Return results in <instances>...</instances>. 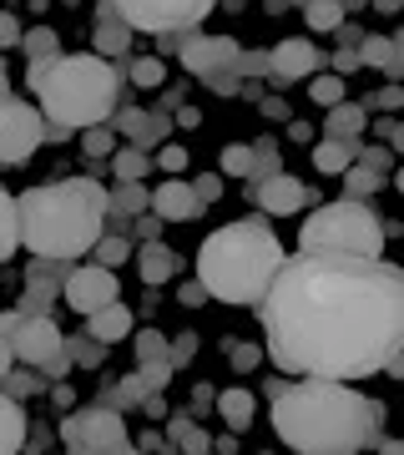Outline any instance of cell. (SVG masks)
I'll return each instance as SVG.
<instances>
[{
  "instance_id": "obj_1",
  "label": "cell",
  "mask_w": 404,
  "mask_h": 455,
  "mask_svg": "<svg viewBox=\"0 0 404 455\" xmlns=\"http://www.w3.org/2000/svg\"><path fill=\"white\" fill-rule=\"evenodd\" d=\"M258 319L283 374L364 379L404 349V268L389 259L283 253Z\"/></svg>"
},
{
  "instance_id": "obj_2",
  "label": "cell",
  "mask_w": 404,
  "mask_h": 455,
  "mask_svg": "<svg viewBox=\"0 0 404 455\" xmlns=\"http://www.w3.org/2000/svg\"><path fill=\"white\" fill-rule=\"evenodd\" d=\"M268 420L293 455H359L379 440L384 405L349 390V379L298 374L293 385H273Z\"/></svg>"
},
{
  "instance_id": "obj_3",
  "label": "cell",
  "mask_w": 404,
  "mask_h": 455,
  "mask_svg": "<svg viewBox=\"0 0 404 455\" xmlns=\"http://www.w3.org/2000/svg\"><path fill=\"white\" fill-rule=\"evenodd\" d=\"M16 233L36 259H81L107 233V188L91 178L31 188L16 197Z\"/></svg>"
},
{
  "instance_id": "obj_4",
  "label": "cell",
  "mask_w": 404,
  "mask_h": 455,
  "mask_svg": "<svg viewBox=\"0 0 404 455\" xmlns=\"http://www.w3.org/2000/svg\"><path fill=\"white\" fill-rule=\"evenodd\" d=\"M283 243L263 218H238V223L212 228L197 248V283L218 304H258L263 289L273 283Z\"/></svg>"
},
{
  "instance_id": "obj_5",
  "label": "cell",
  "mask_w": 404,
  "mask_h": 455,
  "mask_svg": "<svg viewBox=\"0 0 404 455\" xmlns=\"http://www.w3.org/2000/svg\"><path fill=\"white\" fill-rule=\"evenodd\" d=\"M31 92L41 97L36 112L46 116L51 127L86 132L107 127V116L116 112V66L101 61L97 51H76V56H51V61H31L26 71Z\"/></svg>"
},
{
  "instance_id": "obj_6",
  "label": "cell",
  "mask_w": 404,
  "mask_h": 455,
  "mask_svg": "<svg viewBox=\"0 0 404 455\" xmlns=\"http://www.w3.org/2000/svg\"><path fill=\"white\" fill-rule=\"evenodd\" d=\"M389 243V223L369 203L339 197L323 203L304 218L298 228V253H329V259H384Z\"/></svg>"
},
{
  "instance_id": "obj_7",
  "label": "cell",
  "mask_w": 404,
  "mask_h": 455,
  "mask_svg": "<svg viewBox=\"0 0 404 455\" xmlns=\"http://www.w3.org/2000/svg\"><path fill=\"white\" fill-rule=\"evenodd\" d=\"M61 440H66L71 455H142L127 435L122 410H107V405L71 410V415L61 420Z\"/></svg>"
},
{
  "instance_id": "obj_8",
  "label": "cell",
  "mask_w": 404,
  "mask_h": 455,
  "mask_svg": "<svg viewBox=\"0 0 404 455\" xmlns=\"http://www.w3.org/2000/svg\"><path fill=\"white\" fill-rule=\"evenodd\" d=\"M218 0H112V11L122 16L127 31H147V36H167L178 31L187 36L193 26L212 16Z\"/></svg>"
},
{
  "instance_id": "obj_9",
  "label": "cell",
  "mask_w": 404,
  "mask_h": 455,
  "mask_svg": "<svg viewBox=\"0 0 404 455\" xmlns=\"http://www.w3.org/2000/svg\"><path fill=\"white\" fill-rule=\"evenodd\" d=\"M46 142V116L36 112L31 101L0 97V167L31 163V152Z\"/></svg>"
},
{
  "instance_id": "obj_10",
  "label": "cell",
  "mask_w": 404,
  "mask_h": 455,
  "mask_svg": "<svg viewBox=\"0 0 404 455\" xmlns=\"http://www.w3.org/2000/svg\"><path fill=\"white\" fill-rule=\"evenodd\" d=\"M5 344H11L16 364H26V370H46L51 359L66 349V334L56 329V319H51V314H20L16 329L5 334Z\"/></svg>"
},
{
  "instance_id": "obj_11",
  "label": "cell",
  "mask_w": 404,
  "mask_h": 455,
  "mask_svg": "<svg viewBox=\"0 0 404 455\" xmlns=\"http://www.w3.org/2000/svg\"><path fill=\"white\" fill-rule=\"evenodd\" d=\"M61 299L76 314H97V309H107V304L122 299V283H116L112 268H101V263H81V268H66Z\"/></svg>"
},
{
  "instance_id": "obj_12",
  "label": "cell",
  "mask_w": 404,
  "mask_h": 455,
  "mask_svg": "<svg viewBox=\"0 0 404 455\" xmlns=\"http://www.w3.org/2000/svg\"><path fill=\"white\" fill-rule=\"evenodd\" d=\"M182 66L193 71V76H223V71H238V56L242 46L233 41V36H182V46H178Z\"/></svg>"
},
{
  "instance_id": "obj_13",
  "label": "cell",
  "mask_w": 404,
  "mask_h": 455,
  "mask_svg": "<svg viewBox=\"0 0 404 455\" xmlns=\"http://www.w3.org/2000/svg\"><path fill=\"white\" fill-rule=\"evenodd\" d=\"M323 66V56H319V46L313 41H278L273 51H268V76L273 82H308L313 71Z\"/></svg>"
},
{
  "instance_id": "obj_14",
  "label": "cell",
  "mask_w": 404,
  "mask_h": 455,
  "mask_svg": "<svg viewBox=\"0 0 404 455\" xmlns=\"http://www.w3.org/2000/svg\"><path fill=\"white\" fill-rule=\"evenodd\" d=\"M147 212H157V218H167V223H187V218H197L193 182L187 178H162L157 193H147Z\"/></svg>"
},
{
  "instance_id": "obj_15",
  "label": "cell",
  "mask_w": 404,
  "mask_h": 455,
  "mask_svg": "<svg viewBox=\"0 0 404 455\" xmlns=\"http://www.w3.org/2000/svg\"><path fill=\"white\" fill-rule=\"evenodd\" d=\"M258 203L263 212H273V218H289V212H298L308 203V188L293 172H273V178L258 182Z\"/></svg>"
},
{
  "instance_id": "obj_16",
  "label": "cell",
  "mask_w": 404,
  "mask_h": 455,
  "mask_svg": "<svg viewBox=\"0 0 404 455\" xmlns=\"http://www.w3.org/2000/svg\"><path fill=\"white\" fill-rule=\"evenodd\" d=\"M354 51H359V66L384 71L389 82H400L404 76V36H394V41H389V36H364Z\"/></svg>"
},
{
  "instance_id": "obj_17",
  "label": "cell",
  "mask_w": 404,
  "mask_h": 455,
  "mask_svg": "<svg viewBox=\"0 0 404 455\" xmlns=\"http://www.w3.org/2000/svg\"><path fill=\"white\" fill-rule=\"evenodd\" d=\"M86 334H91V339H101V344H122L131 334V309L116 299V304H107V309L86 314Z\"/></svg>"
},
{
  "instance_id": "obj_18",
  "label": "cell",
  "mask_w": 404,
  "mask_h": 455,
  "mask_svg": "<svg viewBox=\"0 0 404 455\" xmlns=\"http://www.w3.org/2000/svg\"><path fill=\"white\" fill-rule=\"evenodd\" d=\"M329 137H344V142H359L364 137V127H369V112H364V101H339V107H329Z\"/></svg>"
},
{
  "instance_id": "obj_19",
  "label": "cell",
  "mask_w": 404,
  "mask_h": 455,
  "mask_svg": "<svg viewBox=\"0 0 404 455\" xmlns=\"http://www.w3.org/2000/svg\"><path fill=\"white\" fill-rule=\"evenodd\" d=\"M20 445H26V410L20 400L0 395V455H20Z\"/></svg>"
},
{
  "instance_id": "obj_20",
  "label": "cell",
  "mask_w": 404,
  "mask_h": 455,
  "mask_svg": "<svg viewBox=\"0 0 404 455\" xmlns=\"http://www.w3.org/2000/svg\"><path fill=\"white\" fill-rule=\"evenodd\" d=\"M61 263L56 259H36L31 263V293H26V309H46V299L61 289Z\"/></svg>"
},
{
  "instance_id": "obj_21",
  "label": "cell",
  "mask_w": 404,
  "mask_h": 455,
  "mask_svg": "<svg viewBox=\"0 0 404 455\" xmlns=\"http://www.w3.org/2000/svg\"><path fill=\"white\" fill-rule=\"evenodd\" d=\"M218 415H223L227 430H248L253 415H258V400H253V390H223L218 395Z\"/></svg>"
},
{
  "instance_id": "obj_22",
  "label": "cell",
  "mask_w": 404,
  "mask_h": 455,
  "mask_svg": "<svg viewBox=\"0 0 404 455\" xmlns=\"http://www.w3.org/2000/svg\"><path fill=\"white\" fill-rule=\"evenodd\" d=\"M137 268H142L147 283H167V278L178 274V253H172V248H162L157 238H152V243L137 253Z\"/></svg>"
},
{
  "instance_id": "obj_23",
  "label": "cell",
  "mask_w": 404,
  "mask_h": 455,
  "mask_svg": "<svg viewBox=\"0 0 404 455\" xmlns=\"http://www.w3.org/2000/svg\"><path fill=\"white\" fill-rule=\"evenodd\" d=\"M364 142V137H359ZM359 142H344V137H323L319 147H313V167L319 172H344V167H354V147Z\"/></svg>"
},
{
  "instance_id": "obj_24",
  "label": "cell",
  "mask_w": 404,
  "mask_h": 455,
  "mask_svg": "<svg viewBox=\"0 0 404 455\" xmlns=\"http://www.w3.org/2000/svg\"><path fill=\"white\" fill-rule=\"evenodd\" d=\"M304 26L319 36H334L344 26V5L339 0H304Z\"/></svg>"
},
{
  "instance_id": "obj_25",
  "label": "cell",
  "mask_w": 404,
  "mask_h": 455,
  "mask_svg": "<svg viewBox=\"0 0 404 455\" xmlns=\"http://www.w3.org/2000/svg\"><path fill=\"white\" fill-rule=\"evenodd\" d=\"M137 212H147V188L116 182L112 193H107V218H137Z\"/></svg>"
},
{
  "instance_id": "obj_26",
  "label": "cell",
  "mask_w": 404,
  "mask_h": 455,
  "mask_svg": "<svg viewBox=\"0 0 404 455\" xmlns=\"http://www.w3.org/2000/svg\"><path fill=\"white\" fill-rule=\"evenodd\" d=\"M384 172H374V167H364V163H354V167H344V193L354 197V203H369L379 188H384Z\"/></svg>"
},
{
  "instance_id": "obj_27",
  "label": "cell",
  "mask_w": 404,
  "mask_h": 455,
  "mask_svg": "<svg viewBox=\"0 0 404 455\" xmlns=\"http://www.w3.org/2000/svg\"><path fill=\"white\" fill-rule=\"evenodd\" d=\"M112 167H116V182H142L147 172H152V157H147L142 147H116L112 152Z\"/></svg>"
},
{
  "instance_id": "obj_28",
  "label": "cell",
  "mask_w": 404,
  "mask_h": 455,
  "mask_svg": "<svg viewBox=\"0 0 404 455\" xmlns=\"http://www.w3.org/2000/svg\"><path fill=\"white\" fill-rule=\"evenodd\" d=\"M20 248V233H16V197L0 188V263L11 259Z\"/></svg>"
},
{
  "instance_id": "obj_29",
  "label": "cell",
  "mask_w": 404,
  "mask_h": 455,
  "mask_svg": "<svg viewBox=\"0 0 404 455\" xmlns=\"http://www.w3.org/2000/svg\"><path fill=\"white\" fill-rule=\"evenodd\" d=\"M66 359L81 364V370H97L101 359H107V344L91 339V334H76V339H66Z\"/></svg>"
},
{
  "instance_id": "obj_30",
  "label": "cell",
  "mask_w": 404,
  "mask_h": 455,
  "mask_svg": "<svg viewBox=\"0 0 404 455\" xmlns=\"http://www.w3.org/2000/svg\"><path fill=\"white\" fill-rule=\"evenodd\" d=\"M167 435L178 440V445H182L187 455H208V445H212L208 430H197V425L187 420V415H172V430H167Z\"/></svg>"
},
{
  "instance_id": "obj_31",
  "label": "cell",
  "mask_w": 404,
  "mask_h": 455,
  "mask_svg": "<svg viewBox=\"0 0 404 455\" xmlns=\"http://www.w3.org/2000/svg\"><path fill=\"white\" fill-rule=\"evenodd\" d=\"M147 390H142V379L131 374V379H122V385H107V395H101V405L107 410H131V405H142Z\"/></svg>"
},
{
  "instance_id": "obj_32",
  "label": "cell",
  "mask_w": 404,
  "mask_h": 455,
  "mask_svg": "<svg viewBox=\"0 0 404 455\" xmlns=\"http://www.w3.org/2000/svg\"><path fill=\"white\" fill-rule=\"evenodd\" d=\"M20 46H26V56H31V61H51V56H61V46H56V31H51V26L20 31Z\"/></svg>"
},
{
  "instance_id": "obj_33",
  "label": "cell",
  "mask_w": 404,
  "mask_h": 455,
  "mask_svg": "<svg viewBox=\"0 0 404 455\" xmlns=\"http://www.w3.org/2000/svg\"><path fill=\"white\" fill-rule=\"evenodd\" d=\"M91 253H97L101 268H116V263H127V259H131V243L122 238V233H101L97 243H91Z\"/></svg>"
},
{
  "instance_id": "obj_34",
  "label": "cell",
  "mask_w": 404,
  "mask_h": 455,
  "mask_svg": "<svg viewBox=\"0 0 404 455\" xmlns=\"http://www.w3.org/2000/svg\"><path fill=\"white\" fill-rule=\"evenodd\" d=\"M127 46H131V31H127V26H97V56H101V61L127 56Z\"/></svg>"
},
{
  "instance_id": "obj_35",
  "label": "cell",
  "mask_w": 404,
  "mask_h": 455,
  "mask_svg": "<svg viewBox=\"0 0 404 455\" xmlns=\"http://www.w3.org/2000/svg\"><path fill=\"white\" fill-rule=\"evenodd\" d=\"M308 97L319 101V107H339L344 101V76H323V71H313V76H308Z\"/></svg>"
},
{
  "instance_id": "obj_36",
  "label": "cell",
  "mask_w": 404,
  "mask_h": 455,
  "mask_svg": "<svg viewBox=\"0 0 404 455\" xmlns=\"http://www.w3.org/2000/svg\"><path fill=\"white\" fill-rule=\"evenodd\" d=\"M248 167H253V142H227L223 147V172L227 178H248Z\"/></svg>"
},
{
  "instance_id": "obj_37",
  "label": "cell",
  "mask_w": 404,
  "mask_h": 455,
  "mask_svg": "<svg viewBox=\"0 0 404 455\" xmlns=\"http://www.w3.org/2000/svg\"><path fill=\"white\" fill-rule=\"evenodd\" d=\"M81 147H86L91 157H112L122 142H116V132H112V127H86V132H81Z\"/></svg>"
},
{
  "instance_id": "obj_38",
  "label": "cell",
  "mask_w": 404,
  "mask_h": 455,
  "mask_svg": "<svg viewBox=\"0 0 404 455\" xmlns=\"http://www.w3.org/2000/svg\"><path fill=\"white\" fill-rule=\"evenodd\" d=\"M167 127H172V122H167V112H147V122H142V132H137V142L131 147H157V142H167Z\"/></svg>"
},
{
  "instance_id": "obj_39",
  "label": "cell",
  "mask_w": 404,
  "mask_h": 455,
  "mask_svg": "<svg viewBox=\"0 0 404 455\" xmlns=\"http://www.w3.org/2000/svg\"><path fill=\"white\" fill-rule=\"evenodd\" d=\"M162 76H167L162 56H137V61H131V82L137 86H162Z\"/></svg>"
},
{
  "instance_id": "obj_40",
  "label": "cell",
  "mask_w": 404,
  "mask_h": 455,
  "mask_svg": "<svg viewBox=\"0 0 404 455\" xmlns=\"http://www.w3.org/2000/svg\"><path fill=\"white\" fill-rule=\"evenodd\" d=\"M278 172V147L273 142H253V167H248V178H273Z\"/></svg>"
},
{
  "instance_id": "obj_41",
  "label": "cell",
  "mask_w": 404,
  "mask_h": 455,
  "mask_svg": "<svg viewBox=\"0 0 404 455\" xmlns=\"http://www.w3.org/2000/svg\"><path fill=\"white\" fill-rule=\"evenodd\" d=\"M152 163L167 172V178H182L187 172V147H178V142H162V152L152 157Z\"/></svg>"
},
{
  "instance_id": "obj_42",
  "label": "cell",
  "mask_w": 404,
  "mask_h": 455,
  "mask_svg": "<svg viewBox=\"0 0 404 455\" xmlns=\"http://www.w3.org/2000/svg\"><path fill=\"white\" fill-rule=\"evenodd\" d=\"M167 349H172V344L162 339L157 329H142V334H137V359H142V364H152V359H167Z\"/></svg>"
},
{
  "instance_id": "obj_43",
  "label": "cell",
  "mask_w": 404,
  "mask_h": 455,
  "mask_svg": "<svg viewBox=\"0 0 404 455\" xmlns=\"http://www.w3.org/2000/svg\"><path fill=\"white\" fill-rule=\"evenodd\" d=\"M137 379H142V390H147V395H157V390H167V379H172V364H167V359H152V364H142V374H137Z\"/></svg>"
},
{
  "instance_id": "obj_44",
  "label": "cell",
  "mask_w": 404,
  "mask_h": 455,
  "mask_svg": "<svg viewBox=\"0 0 404 455\" xmlns=\"http://www.w3.org/2000/svg\"><path fill=\"white\" fill-rule=\"evenodd\" d=\"M107 122H112V132H116V137H122V132H127L131 142H137V132H142L147 112H142V107H127V112H112V116H107Z\"/></svg>"
},
{
  "instance_id": "obj_45",
  "label": "cell",
  "mask_w": 404,
  "mask_h": 455,
  "mask_svg": "<svg viewBox=\"0 0 404 455\" xmlns=\"http://www.w3.org/2000/svg\"><path fill=\"white\" fill-rule=\"evenodd\" d=\"M248 76H268V51H242L238 56V82Z\"/></svg>"
},
{
  "instance_id": "obj_46",
  "label": "cell",
  "mask_w": 404,
  "mask_h": 455,
  "mask_svg": "<svg viewBox=\"0 0 404 455\" xmlns=\"http://www.w3.org/2000/svg\"><path fill=\"white\" fill-rule=\"evenodd\" d=\"M193 197H197V208H208V203H218V197H223V178H218V172H208V178H197V182H193Z\"/></svg>"
},
{
  "instance_id": "obj_47",
  "label": "cell",
  "mask_w": 404,
  "mask_h": 455,
  "mask_svg": "<svg viewBox=\"0 0 404 455\" xmlns=\"http://www.w3.org/2000/svg\"><path fill=\"white\" fill-rule=\"evenodd\" d=\"M20 46V20L11 16V11H0V51Z\"/></svg>"
},
{
  "instance_id": "obj_48",
  "label": "cell",
  "mask_w": 404,
  "mask_h": 455,
  "mask_svg": "<svg viewBox=\"0 0 404 455\" xmlns=\"http://www.w3.org/2000/svg\"><path fill=\"white\" fill-rule=\"evenodd\" d=\"M227 359H233V370H253L258 364V349L253 344H227Z\"/></svg>"
},
{
  "instance_id": "obj_49",
  "label": "cell",
  "mask_w": 404,
  "mask_h": 455,
  "mask_svg": "<svg viewBox=\"0 0 404 455\" xmlns=\"http://www.w3.org/2000/svg\"><path fill=\"white\" fill-rule=\"evenodd\" d=\"M208 86H212V92H218V97H233V92H238V71H223V76H208Z\"/></svg>"
},
{
  "instance_id": "obj_50",
  "label": "cell",
  "mask_w": 404,
  "mask_h": 455,
  "mask_svg": "<svg viewBox=\"0 0 404 455\" xmlns=\"http://www.w3.org/2000/svg\"><path fill=\"white\" fill-rule=\"evenodd\" d=\"M334 66H339L334 76H354V71H359V51H354V46H344L339 56H334Z\"/></svg>"
},
{
  "instance_id": "obj_51",
  "label": "cell",
  "mask_w": 404,
  "mask_h": 455,
  "mask_svg": "<svg viewBox=\"0 0 404 455\" xmlns=\"http://www.w3.org/2000/svg\"><path fill=\"white\" fill-rule=\"evenodd\" d=\"M400 101H404V97H400V82H389L384 92H379V97H374V107H384V112H394V107H400Z\"/></svg>"
},
{
  "instance_id": "obj_52",
  "label": "cell",
  "mask_w": 404,
  "mask_h": 455,
  "mask_svg": "<svg viewBox=\"0 0 404 455\" xmlns=\"http://www.w3.org/2000/svg\"><path fill=\"white\" fill-rule=\"evenodd\" d=\"M263 116H273V122H278V116H289V101L268 97V101H263Z\"/></svg>"
},
{
  "instance_id": "obj_53",
  "label": "cell",
  "mask_w": 404,
  "mask_h": 455,
  "mask_svg": "<svg viewBox=\"0 0 404 455\" xmlns=\"http://www.w3.org/2000/svg\"><path fill=\"white\" fill-rule=\"evenodd\" d=\"M11 370H16V355H11V344L0 339V379H5Z\"/></svg>"
},
{
  "instance_id": "obj_54",
  "label": "cell",
  "mask_w": 404,
  "mask_h": 455,
  "mask_svg": "<svg viewBox=\"0 0 404 455\" xmlns=\"http://www.w3.org/2000/svg\"><path fill=\"white\" fill-rule=\"evenodd\" d=\"M374 5H379V11H384V16H394V11H400L404 0H374Z\"/></svg>"
},
{
  "instance_id": "obj_55",
  "label": "cell",
  "mask_w": 404,
  "mask_h": 455,
  "mask_svg": "<svg viewBox=\"0 0 404 455\" xmlns=\"http://www.w3.org/2000/svg\"><path fill=\"white\" fill-rule=\"evenodd\" d=\"M0 97H11V76H5V66H0Z\"/></svg>"
}]
</instances>
